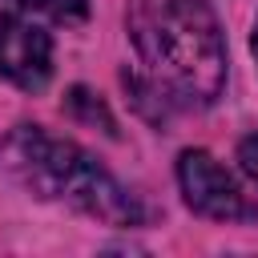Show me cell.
<instances>
[{
	"label": "cell",
	"instance_id": "cell-1",
	"mask_svg": "<svg viewBox=\"0 0 258 258\" xmlns=\"http://www.w3.org/2000/svg\"><path fill=\"white\" fill-rule=\"evenodd\" d=\"M129 40L141 73H125L137 105L153 117L214 105L226 85V44L206 0H133Z\"/></svg>",
	"mask_w": 258,
	"mask_h": 258
},
{
	"label": "cell",
	"instance_id": "cell-4",
	"mask_svg": "<svg viewBox=\"0 0 258 258\" xmlns=\"http://www.w3.org/2000/svg\"><path fill=\"white\" fill-rule=\"evenodd\" d=\"M0 77L24 93H40L52 77V40L16 16H0Z\"/></svg>",
	"mask_w": 258,
	"mask_h": 258
},
{
	"label": "cell",
	"instance_id": "cell-7",
	"mask_svg": "<svg viewBox=\"0 0 258 258\" xmlns=\"http://www.w3.org/2000/svg\"><path fill=\"white\" fill-rule=\"evenodd\" d=\"M238 165L258 181V133H250V137H242V145H238Z\"/></svg>",
	"mask_w": 258,
	"mask_h": 258
},
{
	"label": "cell",
	"instance_id": "cell-6",
	"mask_svg": "<svg viewBox=\"0 0 258 258\" xmlns=\"http://www.w3.org/2000/svg\"><path fill=\"white\" fill-rule=\"evenodd\" d=\"M69 105H73V109H85V117H89V121H97V117H101V121L113 129V117L105 113V105H101L93 93H85V89H73V93H69ZM113 133H117V129H113Z\"/></svg>",
	"mask_w": 258,
	"mask_h": 258
},
{
	"label": "cell",
	"instance_id": "cell-8",
	"mask_svg": "<svg viewBox=\"0 0 258 258\" xmlns=\"http://www.w3.org/2000/svg\"><path fill=\"white\" fill-rule=\"evenodd\" d=\"M254 56H258V24H254Z\"/></svg>",
	"mask_w": 258,
	"mask_h": 258
},
{
	"label": "cell",
	"instance_id": "cell-3",
	"mask_svg": "<svg viewBox=\"0 0 258 258\" xmlns=\"http://www.w3.org/2000/svg\"><path fill=\"white\" fill-rule=\"evenodd\" d=\"M177 181L185 194V206L214 222H258V206L238 185V177L214 161L206 149H185L177 157Z\"/></svg>",
	"mask_w": 258,
	"mask_h": 258
},
{
	"label": "cell",
	"instance_id": "cell-2",
	"mask_svg": "<svg viewBox=\"0 0 258 258\" xmlns=\"http://www.w3.org/2000/svg\"><path fill=\"white\" fill-rule=\"evenodd\" d=\"M0 157L8 173L44 202L73 206L109 226H141L145 218L141 202L93 153H85L77 141L52 137L40 125H16L4 137Z\"/></svg>",
	"mask_w": 258,
	"mask_h": 258
},
{
	"label": "cell",
	"instance_id": "cell-5",
	"mask_svg": "<svg viewBox=\"0 0 258 258\" xmlns=\"http://www.w3.org/2000/svg\"><path fill=\"white\" fill-rule=\"evenodd\" d=\"M4 4L24 16L52 20V24H81L89 16V0H4Z\"/></svg>",
	"mask_w": 258,
	"mask_h": 258
}]
</instances>
